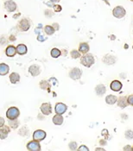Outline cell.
<instances>
[{"mask_svg": "<svg viewBox=\"0 0 133 151\" xmlns=\"http://www.w3.org/2000/svg\"><path fill=\"white\" fill-rule=\"evenodd\" d=\"M94 62H95L94 57L91 54L83 55V56H81V63L86 68H91L94 64Z\"/></svg>", "mask_w": 133, "mask_h": 151, "instance_id": "cell-1", "label": "cell"}, {"mask_svg": "<svg viewBox=\"0 0 133 151\" xmlns=\"http://www.w3.org/2000/svg\"><path fill=\"white\" fill-rule=\"evenodd\" d=\"M20 115V111H19V109L15 107V106H12L10 107L7 111H6V116L9 120H15V119H17V117Z\"/></svg>", "mask_w": 133, "mask_h": 151, "instance_id": "cell-2", "label": "cell"}, {"mask_svg": "<svg viewBox=\"0 0 133 151\" xmlns=\"http://www.w3.org/2000/svg\"><path fill=\"white\" fill-rule=\"evenodd\" d=\"M112 15L116 17V18H123L125 15H126V11L123 6H116L113 10H112Z\"/></svg>", "mask_w": 133, "mask_h": 151, "instance_id": "cell-3", "label": "cell"}, {"mask_svg": "<svg viewBox=\"0 0 133 151\" xmlns=\"http://www.w3.org/2000/svg\"><path fill=\"white\" fill-rule=\"evenodd\" d=\"M26 148L29 151H41V150H42L40 142H37V141H35V140L29 141L27 143Z\"/></svg>", "mask_w": 133, "mask_h": 151, "instance_id": "cell-4", "label": "cell"}, {"mask_svg": "<svg viewBox=\"0 0 133 151\" xmlns=\"http://www.w3.org/2000/svg\"><path fill=\"white\" fill-rule=\"evenodd\" d=\"M82 76V71L79 68H73L69 72V77L73 81H79Z\"/></svg>", "mask_w": 133, "mask_h": 151, "instance_id": "cell-5", "label": "cell"}, {"mask_svg": "<svg viewBox=\"0 0 133 151\" xmlns=\"http://www.w3.org/2000/svg\"><path fill=\"white\" fill-rule=\"evenodd\" d=\"M18 29L19 31H22V32H25V31H28L30 28V22L27 19V18H23L19 23H18Z\"/></svg>", "mask_w": 133, "mask_h": 151, "instance_id": "cell-6", "label": "cell"}, {"mask_svg": "<svg viewBox=\"0 0 133 151\" xmlns=\"http://www.w3.org/2000/svg\"><path fill=\"white\" fill-rule=\"evenodd\" d=\"M47 134L44 130L42 129H36L33 133V140L37 141V142H42L46 138Z\"/></svg>", "mask_w": 133, "mask_h": 151, "instance_id": "cell-7", "label": "cell"}, {"mask_svg": "<svg viewBox=\"0 0 133 151\" xmlns=\"http://www.w3.org/2000/svg\"><path fill=\"white\" fill-rule=\"evenodd\" d=\"M102 61H103L106 65H108V66L114 65V64L117 62V57L114 56V55H112L107 54V55H106L103 57Z\"/></svg>", "mask_w": 133, "mask_h": 151, "instance_id": "cell-8", "label": "cell"}, {"mask_svg": "<svg viewBox=\"0 0 133 151\" xmlns=\"http://www.w3.org/2000/svg\"><path fill=\"white\" fill-rule=\"evenodd\" d=\"M17 8V4L12 0H7L4 2V9L8 12H14Z\"/></svg>", "mask_w": 133, "mask_h": 151, "instance_id": "cell-9", "label": "cell"}, {"mask_svg": "<svg viewBox=\"0 0 133 151\" xmlns=\"http://www.w3.org/2000/svg\"><path fill=\"white\" fill-rule=\"evenodd\" d=\"M67 110H68V106L63 103H60V102L57 103L55 106V111L56 114H59V115L64 114L67 111Z\"/></svg>", "mask_w": 133, "mask_h": 151, "instance_id": "cell-10", "label": "cell"}, {"mask_svg": "<svg viewBox=\"0 0 133 151\" xmlns=\"http://www.w3.org/2000/svg\"><path fill=\"white\" fill-rule=\"evenodd\" d=\"M41 111L43 115L48 116L52 113V106L49 103H43L41 105Z\"/></svg>", "mask_w": 133, "mask_h": 151, "instance_id": "cell-11", "label": "cell"}, {"mask_svg": "<svg viewBox=\"0 0 133 151\" xmlns=\"http://www.w3.org/2000/svg\"><path fill=\"white\" fill-rule=\"evenodd\" d=\"M11 132V127L7 125H4L0 127V138L2 140L5 139Z\"/></svg>", "mask_w": 133, "mask_h": 151, "instance_id": "cell-12", "label": "cell"}, {"mask_svg": "<svg viewBox=\"0 0 133 151\" xmlns=\"http://www.w3.org/2000/svg\"><path fill=\"white\" fill-rule=\"evenodd\" d=\"M29 73L33 77L38 76V75L41 73V68H40L38 65H36V64L31 65V66L29 68Z\"/></svg>", "mask_w": 133, "mask_h": 151, "instance_id": "cell-13", "label": "cell"}, {"mask_svg": "<svg viewBox=\"0 0 133 151\" xmlns=\"http://www.w3.org/2000/svg\"><path fill=\"white\" fill-rule=\"evenodd\" d=\"M129 105L128 103V96H121L118 99V106L122 109H124Z\"/></svg>", "mask_w": 133, "mask_h": 151, "instance_id": "cell-14", "label": "cell"}, {"mask_svg": "<svg viewBox=\"0 0 133 151\" xmlns=\"http://www.w3.org/2000/svg\"><path fill=\"white\" fill-rule=\"evenodd\" d=\"M123 87V85L120 81H111V85H110V88L111 91H114V92H119Z\"/></svg>", "mask_w": 133, "mask_h": 151, "instance_id": "cell-15", "label": "cell"}, {"mask_svg": "<svg viewBox=\"0 0 133 151\" xmlns=\"http://www.w3.org/2000/svg\"><path fill=\"white\" fill-rule=\"evenodd\" d=\"M17 47H14L13 45H9L5 49V55L8 57H14L17 54Z\"/></svg>", "mask_w": 133, "mask_h": 151, "instance_id": "cell-16", "label": "cell"}, {"mask_svg": "<svg viewBox=\"0 0 133 151\" xmlns=\"http://www.w3.org/2000/svg\"><path fill=\"white\" fill-rule=\"evenodd\" d=\"M106 92V86H104L103 84H99L95 86V93L98 96L104 95Z\"/></svg>", "mask_w": 133, "mask_h": 151, "instance_id": "cell-17", "label": "cell"}, {"mask_svg": "<svg viewBox=\"0 0 133 151\" xmlns=\"http://www.w3.org/2000/svg\"><path fill=\"white\" fill-rule=\"evenodd\" d=\"M89 49H90V47H89L87 42H81V43H80V45H79V51L81 52V54L86 55L88 53Z\"/></svg>", "mask_w": 133, "mask_h": 151, "instance_id": "cell-18", "label": "cell"}, {"mask_svg": "<svg viewBox=\"0 0 133 151\" xmlns=\"http://www.w3.org/2000/svg\"><path fill=\"white\" fill-rule=\"evenodd\" d=\"M106 102L108 105H114V104H116L118 102V97L115 96V95H111V94L107 95L106 98Z\"/></svg>", "mask_w": 133, "mask_h": 151, "instance_id": "cell-19", "label": "cell"}, {"mask_svg": "<svg viewBox=\"0 0 133 151\" xmlns=\"http://www.w3.org/2000/svg\"><path fill=\"white\" fill-rule=\"evenodd\" d=\"M17 52L20 55H24L25 54H27V52H28L27 46L24 45V44H18L17 46Z\"/></svg>", "mask_w": 133, "mask_h": 151, "instance_id": "cell-20", "label": "cell"}, {"mask_svg": "<svg viewBox=\"0 0 133 151\" xmlns=\"http://www.w3.org/2000/svg\"><path fill=\"white\" fill-rule=\"evenodd\" d=\"M53 123L55 125H61L63 123V116L62 115H59V114H55V116H53Z\"/></svg>", "mask_w": 133, "mask_h": 151, "instance_id": "cell-21", "label": "cell"}, {"mask_svg": "<svg viewBox=\"0 0 133 151\" xmlns=\"http://www.w3.org/2000/svg\"><path fill=\"white\" fill-rule=\"evenodd\" d=\"M10 71V68L7 64L5 63H1L0 64V75L4 76V75H6Z\"/></svg>", "mask_w": 133, "mask_h": 151, "instance_id": "cell-22", "label": "cell"}, {"mask_svg": "<svg viewBox=\"0 0 133 151\" xmlns=\"http://www.w3.org/2000/svg\"><path fill=\"white\" fill-rule=\"evenodd\" d=\"M10 81L12 84H17L20 81V75L17 73H12L10 75Z\"/></svg>", "mask_w": 133, "mask_h": 151, "instance_id": "cell-23", "label": "cell"}, {"mask_svg": "<svg viewBox=\"0 0 133 151\" xmlns=\"http://www.w3.org/2000/svg\"><path fill=\"white\" fill-rule=\"evenodd\" d=\"M39 86L41 89L42 90H48V92H49L50 90V82L47 81H41L39 83Z\"/></svg>", "mask_w": 133, "mask_h": 151, "instance_id": "cell-24", "label": "cell"}, {"mask_svg": "<svg viewBox=\"0 0 133 151\" xmlns=\"http://www.w3.org/2000/svg\"><path fill=\"white\" fill-rule=\"evenodd\" d=\"M50 55H51V56L53 58H58V57H60V55H61V51L59 48L54 47V48H52V50L50 52Z\"/></svg>", "mask_w": 133, "mask_h": 151, "instance_id": "cell-25", "label": "cell"}, {"mask_svg": "<svg viewBox=\"0 0 133 151\" xmlns=\"http://www.w3.org/2000/svg\"><path fill=\"white\" fill-rule=\"evenodd\" d=\"M20 123L18 121V119H15V120H9V126L11 127V129H16L18 128Z\"/></svg>", "mask_w": 133, "mask_h": 151, "instance_id": "cell-26", "label": "cell"}, {"mask_svg": "<svg viewBox=\"0 0 133 151\" xmlns=\"http://www.w3.org/2000/svg\"><path fill=\"white\" fill-rule=\"evenodd\" d=\"M44 31H45V33L48 35H52L55 33V29L53 28L52 25H46V26L44 27Z\"/></svg>", "mask_w": 133, "mask_h": 151, "instance_id": "cell-27", "label": "cell"}, {"mask_svg": "<svg viewBox=\"0 0 133 151\" xmlns=\"http://www.w3.org/2000/svg\"><path fill=\"white\" fill-rule=\"evenodd\" d=\"M70 56H71L73 59L81 58V52H80L79 50H76V49H73L72 51L70 52Z\"/></svg>", "mask_w": 133, "mask_h": 151, "instance_id": "cell-28", "label": "cell"}, {"mask_svg": "<svg viewBox=\"0 0 133 151\" xmlns=\"http://www.w3.org/2000/svg\"><path fill=\"white\" fill-rule=\"evenodd\" d=\"M18 134L20 135V136H22V137H26V136H28L29 135V129L27 128V127H22V128L19 129V131H18Z\"/></svg>", "mask_w": 133, "mask_h": 151, "instance_id": "cell-29", "label": "cell"}, {"mask_svg": "<svg viewBox=\"0 0 133 151\" xmlns=\"http://www.w3.org/2000/svg\"><path fill=\"white\" fill-rule=\"evenodd\" d=\"M68 148H69V150L71 151H76L78 150V144H77V142H69V144H68Z\"/></svg>", "mask_w": 133, "mask_h": 151, "instance_id": "cell-30", "label": "cell"}, {"mask_svg": "<svg viewBox=\"0 0 133 151\" xmlns=\"http://www.w3.org/2000/svg\"><path fill=\"white\" fill-rule=\"evenodd\" d=\"M124 137L125 138L128 140L133 139V130L132 129H127L124 133Z\"/></svg>", "mask_w": 133, "mask_h": 151, "instance_id": "cell-31", "label": "cell"}, {"mask_svg": "<svg viewBox=\"0 0 133 151\" xmlns=\"http://www.w3.org/2000/svg\"><path fill=\"white\" fill-rule=\"evenodd\" d=\"M44 14H45V17H48V18H50V17H52L53 16H54V13L53 12L51 11V10H46L45 12H44Z\"/></svg>", "mask_w": 133, "mask_h": 151, "instance_id": "cell-32", "label": "cell"}, {"mask_svg": "<svg viewBox=\"0 0 133 151\" xmlns=\"http://www.w3.org/2000/svg\"><path fill=\"white\" fill-rule=\"evenodd\" d=\"M53 7H54V11L55 12H60L61 10H62V7L60 6V4H55Z\"/></svg>", "mask_w": 133, "mask_h": 151, "instance_id": "cell-33", "label": "cell"}, {"mask_svg": "<svg viewBox=\"0 0 133 151\" xmlns=\"http://www.w3.org/2000/svg\"><path fill=\"white\" fill-rule=\"evenodd\" d=\"M77 151H89V149L86 145H81Z\"/></svg>", "mask_w": 133, "mask_h": 151, "instance_id": "cell-34", "label": "cell"}, {"mask_svg": "<svg viewBox=\"0 0 133 151\" xmlns=\"http://www.w3.org/2000/svg\"><path fill=\"white\" fill-rule=\"evenodd\" d=\"M123 151H133L132 149V146H131V145H125L124 148H123Z\"/></svg>", "mask_w": 133, "mask_h": 151, "instance_id": "cell-35", "label": "cell"}, {"mask_svg": "<svg viewBox=\"0 0 133 151\" xmlns=\"http://www.w3.org/2000/svg\"><path fill=\"white\" fill-rule=\"evenodd\" d=\"M128 103H129V105L133 106V94L128 96Z\"/></svg>", "mask_w": 133, "mask_h": 151, "instance_id": "cell-36", "label": "cell"}, {"mask_svg": "<svg viewBox=\"0 0 133 151\" xmlns=\"http://www.w3.org/2000/svg\"><path fill=\"white\" fill-rule=\"evenodd\" d=\"M37 40L39 41V42H44L45 40H46V37H44L42 35H38V36H37Z\"/></svg>", "mask_w": 133, "mask_h": 151, "instance_id": "cell-37", "label": "cell"}, {"mask_svg": "<svg viewBox=\"0 0 133 151\" xmlns=\"http://www.w3.org/2000/svg\"><path fill=\"white\" fill-rule=\"evenodd\" d=\"M52 26H53V28H54L55 30H59V29H60V25L57 23H54L52 24Z\"/></svg>", "mask_w": 133, "mask_h": 151, "instance_id": "cell-38", "label": "cell"}, {"mask_svg": "<svg viewBox=\"0 0 133 151\" xmlns=\"http://www.w3.org/2000/svg\"><path fill=\"white\" fill-rule=\"evenodd\" d=\"M99 144H100L101 146H106V145L107 144V142H106V141L105 139H101L99 140Z\"/></svg>", "mask_w": 133, "mask_h": 151, "instance_id": "cell-39", "label": "cell"}, {"mask_svg": "<svg viewBox=\"0 0 133 151\" xmlns=\"http://www.w3.org/2000/svg\"><path fill=\"white\" fill-rule=\"evenodd\" d=\"M0 121H1V123H0V127H3V126L4 125V119L3 117H0Z\"/></svg>", "mask_w": 133, "mask_h": 151, "instance_id": "cell-40", "label": "cell"}, {"mask_svg": "<svg viewBox=\"0 0 133 151\" xmlns=\"http://www.w3.org/2000/svg\"><path fill=\"white\" fill-rule=\"evenodd\" d=\"M9 40H10L11 42H14V41H16V36H14V35H11V36L9 37Z\"/></svg>", "mask_w": 133, "mask_h": 151, "instance_id": "cell-41", "label": "cell"}, {"mask_svg": "<svg viewBox=\"0 0 133 151\" xmlns=\"http://www.w3.org/2000/svg\"><path fill=\"white\" fill-rule=\"evenodd\" d=\"M94 151H106V150L105 149H103V148H96Z\"/></svg>", "mask_w": 133, "mask_h": 151, "instance_id": "cell-42", "label": "cell"}, {"mask_svg": "<svg viewBox=\"0 0 133 151\" xmlns=\"http://www.w3.org/2000/svg\"><path fill=\"white\" fill-rule=\"evenodd\" d=\"M51 3H59L60 0H49Z\"/></svg>", "mask_w": 133, "mask_h": 151, "instance_id": "cell-43", "label": "cell"}, {"mask_svg": "<svg viewBox=\"0 0 133 151\" xmlns=\"http://www.w3.org/2000/svg\"><path fill=\"white\" fill-rule=\"evenodd\" d=\"M109 37H110V39H111V40H115V38H116V37H115V35H110Z\"/></svg>", "mask_w": 133, "mask_h": 151, "instance_id": "cell-44", "label": "cell"}, {"mask_svg": "<svg viewBox=\"0 0 133 151\" xmlns=\"http://www.w3.org/2000/svg\"><path fill=\"white\" fill-rule=\"evenodd\" d=\"M102 1H104V2H105L106 4H108V5L110 4H109V0H102Z\"/></svg>", "mask_w": 133, "mask_h": 151, "instance_id": "cell-45", "label": "cell"}, {"mask_svg": "<svg viewBox=\"0 0 133 151\" xmlns=\"http://www.w3.org/2000/svg\"><path fill=\"white\" fill-rule=\"evenodd\" d=\"M131 1H132V2H133V0H131Z\"/></svg>", "mask_w": 133, "mask_h": 151, "instance_id": "cell-46", "label": "cell"}, {"mask_svg": "<svg viewBox=\"0 0 133 151\" xmlns=\"http://www.w3.org/2000/svg\"><path fill=\"white\" fill-rule=\"evenodd\" d=\"M132 149H133V146H132Z\"/></svg>", "mask_w": 133, "mask_h": 151, "instance_id": "cell-47", "label": "cell"}, {"mask_svg": "<svg viewBox=\"0 0 133 151\" xmlns=\"http://www.w3.org/2000/svg\"><path fill=\"white\" fill-rule=\"evenodd\" d=\"M132 48H133V46H132Z\"/></svg>", "mask_w": 133, "mask_h": 151, "instance_id": "cell-48", "label": "cell"}]
</instances>
